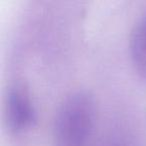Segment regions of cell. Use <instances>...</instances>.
Returning a JSON list of instances; mask_svg holds the SVG:
<instances>
[{
	"instance_id": "7a4b0ae2",
	"label": "cell",
	"mask_w": 146,
	"mask_h": 146,
	"mask_svg": "<svg viewBox=\"0 0 146 146\" xmlns=\"http://www.w3.org/2000/svg\"><path fill=\"white\" fill-rule=\"evenodd\" d=\"M37 120L36 110L28 90L22 84L10 87L6 103V121L13 132H21L32 127Z\"/></svg>"
},
{
	"instance_id": "3957f363",
	"label": "cell",
	"mask_w": 146,
	"mask_h": 146,
	"mask_svg": "<svg viewBox=\"0 0 146 146\" xmlns=\"http://www.w3.org/2000/svg\"><path fill=\"white\" fill-rule=\"evenodd\" d=\"M131 57L136 69L146 76V15L135 25L131 36Z\"/></svg>"
},
{
	"instance_id": "6da1fadb",
	"label": "cell",
	"mask_w": 146,
	"mask_h": 146,
	"mask_svg": "<svg viewBox=\"0 0 146 146\" xmlns=\"http://www.w3.org/2000/svg\"><path fill=\"white\" fill-rule=\"evenodd\" d=\"M95 119V103L89 93L75 92L63 101L54 121L56 146H87Z\"/></svg>"
}]
</instances>
